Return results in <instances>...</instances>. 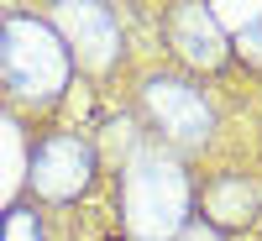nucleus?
<instances>
[{
  "mask_svg": "<svg viewBox=\"0 0 262 241\" xmlns=\"http://www.w3.org/2000/svg\"><path fill=\"white\" fill-rule=\"evenodd\" d=\"M0 69L11 74V84L32 100H48L69 79V53L53 27H42L32 16H11L0 27Z\"/></svg>",
  "mask_w": 262,
  "mask_h": 241,
  "instance_id": "nucleus-1",
  "label": "nucleus"
},
{
  "mask_svg": "<svg viewBox=\"0 0 262 241\" xmlns=\"http://www.w3.org/2000/svg\"><path fill=\"white\" fill-rule=\"evenodd\" d=\"M126 194H131V226L142 236H163L173 221H179L184 210V179L179 168L142 152L137 163H131V179H126Z\"/></svg>",
  "mask_w": 262,
  "mask_h": 241,
  "instance_id": "nucleus-2",
  "label": "nucleus"
},
{
  "mask_svg": "<svg viewBox=\"0 0 262 241\" xmlns=\"http://www.w3.org/2000/svg\"><path fill=\"white\" fill-rule=\"evenodd\" d=\"M90 173H95L90 142L53 137V142H42L37 158H32V189L42 194V200H74V194L90 184Z\"/></svg>",
  "mask_w": 262,
  "mask_h": 241,
  "instance_id": "nucleus-3",
  "label": "nucleus"
},
{
  "mask_svg": "<svg viewBox=\"0 0 262 241\" xmlns=\"http://www.w3.org/2000/svg\"><path fill=\"white\" fill-rule=\"evenodd\" d=\"M147 111L158 116V126L168 131V137H179V142H205L210 126H215L205 95L194 90V84H184V79H152L147 84Z\"/></svg>",
  "mask_w": 262,
  "mask_h": 241,
  "instance_id": "nucleus-4",
  "label": "nucleus"
},
{
  "mask_svg": "<svg viewBox=\"0 0 262 241\" xmlns=\"http://www.w3.org/2000/svg\"><path fill=\"white\" fill-rule=\"evenodd\" d=\"M173 42L189 53V63H205V69H215V63L226 58V42H221L215 21H210L200 6H184L179 16H173Z\"/></svg>",
  "mask_w": 262,
  "mask_h": 241,
  "instance_id": "nucleus-5",
  "label": "nucleus"
},
{
  "mask_svg": "<svg viewBox=\"0 0 262 241\" xmlns=\"http://www.w3.org/2000/svg\"><path fill=\"white\" fill-rule=\"evenodd\" d=\"M58 21L74 32V42L84 48V58H90V63H111V53H116V21H111V11L79 6V11H63Z\"/></svg>",
  "mask_w": 262,
  "mask_h": 241,
  "instance_id": "nucleus-6",
  "label": "nucleus"
},
{
  "mask_svg": "<svg viewBox=\"0 0 262 241\" xmlns=\"http://www.w3.org/2000/svg\"><path fill=\"white\" fill-rule=\"evenodd\" d=\"M0 241H42V221L27 205H16V210L0 215Z\"/></svg>",
  "mask_w": 262,
  "mask_h": 241,
  "instance_id": "nucleus-7",
  "label": "nucleus"
},
{
  "mask_svg": "<svg viewBox=\"0 0 262 241\" xmlns=\"http://www.w3.org/2000/svg\"><path fill=\"white\" fill-rule=\"evenodd\" d=\"M236 42H242V53L262 58V11H252V16H247V27L236 32Z\"/></svg>",
  "mask_w": 262,
  "mask_h": 241,
  "instance_id": "nucleus-8",
  "label": "nucleus"
},
{
  "mask_svg": "<svg viewBox=\"0 0 262 241\" xmlns=\"http://www.w3.org/2000/svg\"><path fill=\"white\" fill-rule=\"evenodd\" d=\"M179 241H221V236H215V231H210V226H189V231H184V236H179Z\"/></svg>",
  "mask_w": 262,
  "mask_h": 241,
  "instance_id": "nucleus-9",
  "label": "nucleus"
}]
</instances>
